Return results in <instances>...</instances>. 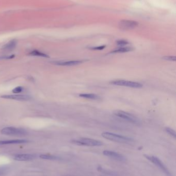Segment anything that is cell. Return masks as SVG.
<instances>
[{"instance_id": "1", "label": "cell", "mask_w": 176, "mask_h": 176, "mask_svg": "<svg viewBox=\"0 0 176 176\" xmlns=\"http://www.w3.org/2000/svg\"><path fill=\"white\" fill-rule=\"evenodd\" d=\"M101 135L104 138L106 139L107 140L117 142V143L128 144V143H131L133 142V139L124 136V135H121L111 133L109 132H103L102 133Z\"/></svg>"}, {"instance_id": "2", "label": "cell", "mask_w": 176, "mask_h": 176, "mask_svg": "<svg viewBox=\"0 0 176 176\" xmlns=\"http://www.w3.org/2000/svg\"><path fill=\"white\" fill-rule=\"evenodd\" d=\"M114 114L118 117L125 119L129 122L131 123L132 124L140 125L141 123V121L136 116L125 111L116 110L114 112Z\"/></svg>"}, {"instance_id": "3", "label": "cell", "mask_w": 176, "mask_h": 176, "mask_svg": "<svg viewBox=\"0 0 176 176\" xmlns=\"http://www.w3.org/2000/svg\"><path fill=\"white\" fill-rule=\"evenodd\" d=\"M72 143L80 146H100L103 145L102 142L92 139L81 138L76 140H72Z\"/></svg>"}, {"instance_id": "4", "label": "cell", "mask_w": 176, "mask_h": 176, "mask_svg": "<svg viewBox=\"0 0 176 176\" xmlns=\"http://www.w3.org/2000/svg\"><path fill=\"white\" fill-rule=\"evenodd\" d=\"M3 135H7L21 136L27 135V132L23 129L17 128L14 127H7L2 129L1 131Z\"/></svg>"}, {"instance_id": "5", "label": "cell", "mask_w": 176, "mask_h": 176, "mask_svg": "<svg viewBox=\"0 0 176 176\" xmlns=\"http://www.w3.org/2000/svg\"><path fill=\"white\" fill-rule=\"evenodd\" d=\"M110 84L115 86H124L133 88H141L143 87V84L135 81H129L125 80H115L111 81Z\"/></svg>"}, {"instance_id": "6", "label": "cell", "mask_w": 176, "mask_h": 176, "mask_svg": "<svg viewBox=\"0 0 176 176\" xmlns=\"http://www.w3.org/2000/svg\"><path fill=\"white\" fill-rule=\"evenodd\" d=\"M144 157L148 160H149L150 162L153 163L154 165L157 166L159 168H160L161 170H162V171L166 174L168 176L170 175V171H168V169L165 166L164 164L158 158L154 157L153 155H149L147 154H144Z\"/></svg>"}, {"instance_id": "7", "label": "cell", "mask_w": 176, "mask_h": 176, "mask_svg": "<svg viewBox=\"0 0 176 176\" xmlns=\"http://www.w3.org/2000/svg\"><path fill=\"white\" fill-rule=\"evenodd\" d=\"M138 25L137 22L129 20H122L119 21L118 26L119 29L122 30H128L133 29Z\"/></svg>"}, {"instance_id": "8", "label": "cell", "mask_w": 176, "mask_h": 176, "mask_svg": "<svg viewBox=\"0 0 176 176\" xmlns=\"http://www.w3.org/2000/svg\"><path fill=\"white\" fill-rule=\"evenodd\" d=\"M2 99L19 100V101H27L31 100V97L26 95H4L1 96Z\"/></svg>"}, {"instance_id": "9", "label": "cell", "mask_w": 176, "mask_h": 176, "mask_svg": "<svg viewBox=\"0 0 176 176\" xmlns=\"http://www.w3.org/2000/svg\"><path fill=\"white\" fill-rule=\"evenodd\" d=\"M103 154L106 157L111 158L112 159L119 161H125V158L124 155L117 152L110 151H103Z\"/></svg>"}, {"instance_id": "10", "label": "cell", "mask_w": 176, "mask_h": 176, "mask_svg": "<svg viewBox=\"0 0 176 176\" xmlns=\"http://www.w3.org/2000/svg\"><path fill=\"white\" fill-rule=\"evenodd\" d=\"M84 62L83 61H53L52 63L60 66H73L82 64Z\"/></svg>"}, {"instance_id": "11", "label": "cell", "mask_w": 176, "mask_h": 176, "mask_svg": "<svg viewBox=\"0 0 176 176\" xmlns=\"http://www.w3.org/2000/svg\"><path fill=\"white\" fill-rule=\"evenodd\" d=\"M35 158V155L31 154H17L14 157V160L18 161H28Z\"/></svg>"}, {"instance_id": "12", "label": "cell", "mask_w": 176, "mask_h": 176, "mask_svg": "<svg viewBox=\"0 0 176 176\" xmlns=\"http://www.w3.org/2000/svg\"><path fill=\"white\" fill-rule=\"evenodd\" d=\"M28 142L27 140H11L6 141H1L0 145L16 144H23Z\"/></svg>"}, {"instance_id": "13", "label": "cell", "mask_w": 176, "mask_h": 176, "mask_svg": "<svg viewBox=\"0 0 176 176\" xmlns=\"http://www.w3.org/2000/svg\"><path fill=\"white\" fill-rule=\"evenodd\" d=\"M17 41L15 39L11 40L10 42H8V43H6V45H4L2 47V49L5 50V51H10L14 49L17 45Z\"/></svg>"}, {"instance_id": "14", "label": "cell", "mask_w": 176, "mask_h": 176, "mask_svg": "<svg viewBox=\"0 0 176 176\" xmlns=\"http://www.w3.org/2000/svg\"><path fill=\"white\" fill-rule=\"evenodd\" d=\"M79 96L84 98V99H89V100H101V97H100V96L97 95V94H80Z\"/></svg>"}, {"instance_id": "15", "label": "cell", "mask_w": 176, "mask_h": 176, "mask_svg": "<svg viewBox=\"0 0 176 176\" xmlns=\"http://www.w3.org/2000/svg\"><path fill=\"white\" fill-rule=\"evenodd\" d=\"M133 50V49L131 48V47H129V46H122V47H120L118 49L114 50V51H112L110 53L111 54H116V53H125L128 52L130 51H131Z\"/></svg>"}, {"instance_id": "16", "label": "cell", "mask_w": 176, "mask_h": 176, "mask_svg": "<svg viewBox=\"0 0 176 176\" xmlns=\"http://www.w3.org/2000/svg\"><path fill=\"white\" fill-rule=\"evenodd\" d=\"M29 55L33 56H38V57H45V58H49V56L43 53L40 52L39 51L34 50L29 53Z\"/></svg>"}, {"instance_id": "17", "label": "cell", "mask_w": 176, "mask_h": 176, "mask_svg": "<svg viewBox=\"0 0 176 176\" xmlns=\"http://www.w3.org/2000/svg\"><path fill=\"white\" fill-rule=\"evenodd\" d=\"M39 157L41 159L49 160H56L60 159L57 156L51 155V154H41V155H40Z\"/></svg>"}, {"instance_id": "18", "label": "cell", "mask_w": 176, "mask_h": 176, "mask_svg": "<svg viewBox=\"0 0 176 176\" xmlns=\"http://www.w3.org/2000/svg\"><path fill=\"white\" fill-rule=\"evenodd\" d=\"M10 168L7 166H2L0 167V176H4L9 172Z\"/></svg>"}, {"instance_id": "19", "label": "cell", "mask_w": 176, "mask_h": 176, "mask_svg": "<svg viewBox=\"0 0 176 176\" xmlns=\"http://www.w3.org/2000/svg\"><path fill=\"white\" fill-rule=\"evenodd\" d=\"M165 130H166L167 133H168L170 136L173 137L174 138L176 139V132L174 130H173V129L170 128V127H166V128H165Z\"/></svg>"}, {"instance_id": "20", "label": "cell", "mask_w": 176, "mask_h": 176, "mask_svg": "<svg viewBox=\"0 0 176 176\" xmlns=\"http://www.w3.org/2000/svg\"><path fill=\"white\" fill-rule=\"evenodd\" d=\"M116 43L118 45L122 47V46H125V45H128L129 42L127 40H124V39H121V40H118L116 41Z\"/></svg>"}, {"instance_id": "21", "label": "cell", "mask_w": 176, "mask_h": 176, "mask_svg": "<svg viewBox=\"0 0 176 176\" xmlns=\"http://www.w3.org/2000/svg\"><path fill=\"white\" fill-rule=\"evenodd\" d=\"M165 61H176V57L174 56H166L162 58Z\"/></svg>"}, {"instance_id": "22", "label": "cell", "mask_w": 176, "mask_h": 176, "mask_svg": "<svg viewBox=\"0 0 176 176\" xmlns=\"http://www.w3.org/2000/svg\"><path fill=\"white\" fill-rule=\"evenodd\" d=\"M23 89H24L23 88L20 87V86H19V87L15 88L14 89H13L12 92L13 93H19L23 92Z\"/></svg>"}, {"instance_id": "23", "label": "cell", "mask_w": 176, "mask_h": 176, "mask_svg": "<svg viewBox=\"0 0 176 176\" xmlns=\"http://www.w3.org/2000/svg\"><path fill=\"white\" fill-rule=\"evenodd\" d=\"M106 47L105 45H102V46H95V47H91L89 48L90 49L92 50H102Z\"/></svg>"}]
</instances>
